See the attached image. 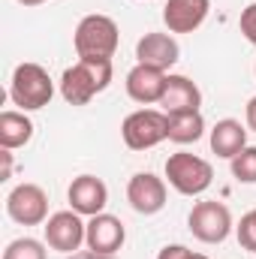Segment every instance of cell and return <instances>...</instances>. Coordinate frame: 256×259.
I'll use <instances>...</instances> for the list:
<instances>
[{
  "label": "cell",
  "mask_w": 256,
  "mask_h": 259,
  "mask_svg": "<svg viewBox=\"0 0 256 259\" xmlns=\"http://www.w3.org/2000/svg\"><path fill=\"white\" fill-rule=\"evenodd\" d=\"M229 163H232V178L238 184H256V145H247Z\"/></svg>",
  "instance_id": "obj_19"
},
{
  "label": "cell",
  "mask_w": 256,
  "mask_h": 259,
  "mask_svg": "<svg viewBox=\"0 0 256 259\" xmlns=\"http://www.w3.org/2000/svg\"><path fill=\"white\" fill-rule=\"evenodd\" d=\"M157 259H208L205 253H193L190 247H184V244H166Z\"/></svg>",
  "instance_id": "obj_23"
},
{
  "label": "cell",
  "mask_w": 256,
  "mask_h": 259,
  "mask_svg": "<svg viewBox=\"0 0 256 259\" xmlns=\"http://www.w3.org/2000/svg\"><path fill=\"white\" fill-rule=\"evenodd\" d=\"M78 259H112V256H103V253H94L91 250V253H84V256H78Z\"/></svg>",
  "instance_id": "obj_25"
},
{
  "label": "cell",
  "mask_w": 256,
  "mask_h": 259,
  "mask_svg": "<svg viewBox=\"0 0 256 259\" xmlns=\"http://www.w3.org/2000/svg\"><path fill=\"white\" fill-rule=\"evenodd\" d=\"M166 72L157 69V66H145L136 64L127 72V94L133 103H142V106H151V103H160L163 91H166Z\"/></svg>",
  "instance_id": "obj_14"
},
{
  "label": "cell",
  "mask_w": 256,
  "mask_h": 259,
  "mask_svg": "<svg viewBox=\"0 0 256 259\" xmlns=\"http://www.w3.org/2000/svg\"><path fill=\"white\" fill-rule=\"evenodd\" d=\"M127 241V229L124 223L115 217V214H97L88 220V235H84V244L88 250L94 253H103V256H115Z\"/></svg>",
  "instance_id": "obj_11"
},
{
  "label": "cell",
  "mask_w": 256,
  "mask_h": 259,
  "mask_svg": "<svg viewBox=\"0 0 256 259\" xmlns=\"http://www.w3.org/2000/svg\"><path fill=\"white\" fill-rule=\"evenodd\" d=\"M30 139H33V121L24 112H12L9 109V112L0 115V145L6 151L24 148Z\"/></svg>",
  "instance_id": "obj_17"
},
{
  "label": "cell",
  "mask_w": 256,
  "mask_h": 259,
  "mask_svg": "<svg viewBox=\"0 0 256 259\" xmlns=\"http://www.w3.org/2000/svg\"><path fill=\"white\" fill-rule=\"evenodd\" d=\"M166 115H184V112H199L202 106V91L199 84L187 75H169L166 78V91L160 97V103Z\"/></svg>",
  "instance_id": "obj_15"
},
{
  "label": "cell",
  "mask_w": 256,
  "mask_h": 259,
  "mask_svg": "<svg viewBox=\"0 0 256 259\" xmlns=\"http://www.w3.org/2000/svg\"><path fill=\"white\" fill-rule=\"evenodd\" d=\"M247 148V127L235 118H223L211 130V151L223 160H232Z\"/></svg>",
  "instance_id": "obj_16"
},
{
  "label": "cell",
  "mask_w": 256,
  "mask_h": 259,
  "mask_svg": "<svg viewBox=\"0 0 256 259\" xmlns=\"http://www.w3.org/2000/svg\"><path fill=\"white\" fill-rule=\"evenodd\" d=\"M21 6H39V3H46V0H18Z\"/></svg>",
  "instance_id": "obj_26"
},
{
  "label": "cell",
  "mask_w": 256,
  "mask_h": 259,
  "mask_svg": "<svg viewBox=\"0 0 256 259\" xmlns=\"http://www.w3.org/2000/svg\"><path fill=\"white\" fill-rule=\"evenodd\" d=\"M127 202L136 214H157L166 208V181L154 172H136L127 184Z\"/></svg>",
  "instance_id": "obj_9"
},
{
  "label": "cell",
  "mask_w": 256,
  "mask_h": 259,
  "mask_svg": "<svg viewBox=\"0 0 256 259\" xmlns=\"http://www.w3.org/2000/svg\"><path fill=\"white\" fill-rule=\"evenodd\" d=\"M244 118H247V130H253V133H256V97L247 103V112H244Z\"/></svg>",
  "instance_id": "obj_24"
},
{
  "label": "cell",
  "mask_w": 256,
  "mask_h": 259,
  "mask_svg": "<svg viewBox=\"0 0 256 259\" xmlns=\"http://www.w3.org/2000/svg\"><path fill=\"white\" fill-rule=\"evenodd\" d=\"M121 136L130 151H148L157 148L163 139H169V115L163 109H139L124 118Z\"/></svg>",
  "instance_id": "obj_5"
},
{
  "label": "cell",
  "mask_w": 256,
  "mask_h": 259,
  "mask_svg": "<svg viewBox=\"0 0 256 259\" xmlns=\"http://www.w3.org/2000/svg\"><path fill=\"white\" fill-rule=\"evenodd\" d=\"M66 199H69V208L81 217H97L106 211L109 205V187L103 178L97 175H78L72 178L69 190H66Z\"/></svg>",
  "instance_id": "obj_10"
},
{
  "label": "cell",
  "mask_w": 256,
  "mask_h": 259,
  "mask_svg": "<svg viewBox=\"0 0 256 259\" xmlns=\"http://www.w3.org/2000/svg\"><path fill=\"white\" fill-rule=\"evenodd\" d=\"M112 61H84L78 58L61 75V97L69 106H88L97 94L112 84Z\"/></svg>",
  "instance_id": "obj_1"
},
{
  "label": "cell",
  "mask_w": 256,
  "mask_h": 259,
  "mask_svg": "<svg viewBox=\"0 0 256 259\" xmlns=\"http://www.w3.org/2000/svg\"><path fill=\"white\" fill-rule=\"evenodd\" d=\"M46 247L49 244H42L36 238H15L6 244L3 259H46Z\"/></svg>",
  "instance_id": "obj_20"
},
{
  "label": "cell",
  "mask_w": 256,
  "mask_h": 259,
  "mask_svg": "<svg viewBox=\"0 0 256 259\" xmlns=\"http://www.w3.org/2000/svg\"><path fill=\"white\" fill-rule=\"evenodd\" d=\"M136 58L145 66H157V69H172L181 58V46L172 33H145L136 42Z\"/></svg>",
  "instance_id": "obj_13"
},
{
  "label": "cell",
  "mask_w": 256,
  "mask_h": 259,
  "mask_svg": "<svg viewBox=\"0 0 256 259\" xmlns=\"http://www.w3.org/2000/svg\"><path fill=\"white\" fill-rule=\"evenodd\" d=\"M55 97V81L49 69L39 64H18L9 81V100L21 112H36L46 109Z\"/></svg>",
  "instance_id": "obj_3"
},
{
  "label": "cell",
  "mask_w": 256,
  "mask_h": 259,
  "mask_svg": "<svg viewBox=\"0 0 256 259\" xmlns=\"http://www.w3.org/2000/svg\"><path fill=\"white\" fill-rule=\"evenodd\" d=\"M235 235H238V244H241L244 250L256 253V208L241 217V223L235 226Z\"/></svg>",
  "instance_id": "obj_21"
},
{
  "label": "cell",
  "mask_w": 256,
  "mask_h": 259,
  "mask_svg": "<svg viewBox=\"0 0 256 259\" xmlns=\"http://www.w3.org/2000/svg\"><path fill=\"white\" fill-rule=\"evenodd\" d=\"M211 12V0H166L163 6V24L169 33H193L205 24Z\"/></svg>",
  "instance_id": "obj_12"
},
{
  "label": "cell",
  "mask_w": 256,
  "mask_h": 259,
  "mask_svg": "<svg viewBox=\"0 0 256 259\" xmlns=\"http://www.w3.org/2000/svg\"><path fill=\"white\" fill-rule=\"evenodd\" d=\"M238 27H241V33H244V39H247L250 46H256V3H250V6L241 9Z\"/></svg>",
  "instance_id": "obj_22"
},
{
  "label": "cell",
  "mask_w": 256,
  "mask_h": 259,
  "mask_svg": "<svg viewBox=\"0 0 256 259\" xmlns=\"http://www.w3.org/2000/svg\"><path fill=\"white\" fill-rule=\"evenodd\" d=\"M118 42H121V30H118L115 18H109L103 12L84 15L72 33L75 55L84 61H112L118 52Z\"/></svg>",
  "instance_id": "obj_2"
},
{
  "label": "cell",
  "mask_w": 256,
  "mask_h": 259,
  "mask_svg": "<svg viewBox=\"0 0 256 259\" xmlns=\"http://www.w3.org/2000/svg\"><path fill=\"white\" fill-rule=\"evenodd\" d=\"M166 178L181 196H202L214 181V169L208 160L178 151L166 160Z\"/></svg>",
  "instance_id": "obj_4"
},
{
  "label": "cell",
  "mask_w": 256,
  "mask_h": 259,
  "mask_svg": "<svg viewBox=\"0 0 256 259\" xmlns=\"http://www.w3.org/2000/svg\"><path fill=\"white\" fill-rule=\"evenodd\" d=\"M42 235H46V244L58 253H72L84 244V235H88V223L81 220V214H75L72 208L69 211H58L52 214L46 223H42Z\"/></svg>",
  "instance_id": "obj_8"
},
{
  "label": "cell",
  "mask_w": 256,
  "mask_h": 259,
  "mask_svg": "<svg viewBox=\"0 0 256 259\" xmlns=\"http://www.w3.org/2000/svg\"><path fill=\"white\" fill-rule=\"evenodd\" d=\"M187 226H190L193 238L202 241V244H220L229 238V232L235 229L232 226V214L223 202L217 199H205V202H196L187 217Z\"/></svg>",
  "instance_id": "obj_6"
},
{
  "label": "cell",
  "mask_w": 256,
  "mask_h": 259,
  "mask_svg": "<svg viewBox=\"0 0 256 259\" xmlns=\"http://www.w3.org/2000/svg\"><path fill=\"white\" fill-rule=\"evenodd\" d=\"M202 136H205V118H202V112L169 115V142H175V145H193Z\"/></svg>",
  "instance_id": "obj_18"
},
{
  "label": "cell",
  "mask_w": 256,
  "mask_h": 259,
  "mask_svg": "<svg viewBox=\"0 0 256 259\" xmlns=\"http://www.w3.org/2000/svg\"><path fill=\"white\" fill-rule=\"evenodd\" d=\"M6 214L18 226H42L49 220V193L39 184H18L6 196Z\"/></svg>",
  "instance_id": "obj_7"
}]
</instances>
